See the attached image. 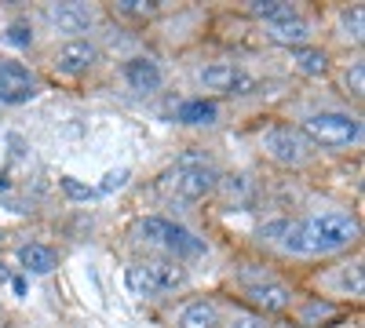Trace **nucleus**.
<instances>
[{
  "label": "nucleus",
  "instance_id": "nucleus-1",
  "mask_svg": "<svg viewBox=\"0 0 365 328\" xmlns=\"http://www.w3.org/2000/svg\"><path fill=\"white\" fill-rule=\"evenodd\" d=\"M282 245L289 252H303V255H329L347 248L358 237V223L347 212H322L303 223H285L282 226Z\"/></svg>",
  "mask_w": 365,
  "mask_h": 328
},
{
  "label": "nucleus",
  "instance_id": "nucleus-2",
  "mask_svg": "<svg viewBox=\"0 0 365 328\" xmlns=\"http://www.w3.org/2000/svg\"><path fill=\"white\" fill-rule=\"evenodd\" d=\"M299 132L311 139V146H332V150H340V146H351L361 135V125L347 113H314L303 121Z\"/></svg>",
  "mask_w": 365,
  "mask_h": 328
},
{
  "label": "nucleus",
  "instance_id": "nucleus-3",
  "mask_svg": "<svg viewBox=\"0 0 365 328\" xmlns=\"http://www.w3.org/2000/svg\"><path fill=\"white\" fill-rule=\"evenodd\" d=\"M168 183H172V194H175V197H182V201H201V197H208L212 190H216L220 175H216V168H212L208 161L187 157V161L175 164V171L168 175Z\"/></svg>",
  "mask_w": 365,
  "mask_h": 328
},
{
  "label": "nucleus",
  "instance_id": "nucleus-4",
  "mask_svg": "<svg viewBox=\"0 0 365 328\" xmlns=\"http://www.w3.org/2000/svg\"><path fill=\"white\" fill-rule=\"evenodd\" d=\"M263 150L278 161V164L296 168V164H303V161L314 154V146H311V139L303 135L299 128H292V125H274V128L263 132Z\"/></svg>",
  "mask_w": 365,
  "mask_h": 328
},
{
  "label": "nucleus",
  "instance_id": "nucleus-5",
  "mask_svg": "<svg viewBox=\"0 0 365 328\" xmlns=\"http://www.w3.org/2000/svg\"><path fill=\"white\" fill-rule=\"evenodd\" d=\"M125 281L135 295H158V292L179 288L187 281V274H182V266H175V263H135V266H128Z\"/></svg>",
  "mask_w": 365,
  "mask_h": 328
},
{
  "label": "nucleus",
  "instance_id": "nucleus-6",
  "mask_svg": "<svg viewBox=\"0 0 365 328\" xmlns=\"http://www.w3.org/2000/svg\"><path fill=\"white\" fill-rule=\"evenodd\" d=\"M143 237L146 241H154V245H165L168 252H175V255H201L205 252V245L197 241V237L190 233V230H182V226H175V223H168V219H143Z\"/></svg>",
  "mask_w": 365,
  "mask_h": 328
},
{
  "label": "nucleus",
  "instance_id": "nucleus-7",
  "mask_svg": "<svg viewBox=\"0 0 365 328\" xmlns=\"http://www.w3.org/2000/svg\"><path fill=\"white\" fill-rule=\"evenodd\" d=\"M37 95V80L26 66L19 63H8V58H0V102H29Z\"/></svg>",
  "mask_w": 365,
  "mask_h": 328
},
{
  "label": "nucleus",
  "instance_id": "nucleus-8",
  "mask_svg": "<svg viewBox=\"0 0 365 328\" xmlns=\"http://www.w3.org/2000/svg\"><path fill=\"white\" fill-rule=\"evenodd\" d=\"M201 84L212 88V92H227V95H249L256 80L245 73V70H237L234 63H216V66H205L201 70Z\"/></svg>",
  "mask_w": 365,
  "mask_h": 328
},
{
  "label": "nucleus",
  "instance_id": "nucleus-9",
  "mask_svg": "<svg viewBox=\"0 0 365 328\" xmlns=\"http://www.w3.org/2000/svg\"><path fill=\"white\" fill-rule=\"evenodd\" d=\"M48 22L58 26V33H88L96 15H91L88 4H77V0H66V4H51L48 8Z\"/></svg>",
  "mask_w": 365,
  "mask_h": 328
},
{
  "label": "nucleus",
  "instance_id": "nucleus-10",
  "mask_svg": "<svg viewBox=\"0 0 365 328\" xmlns=\"http://www.w3.org/2000/svg\"><path fill=\"white\" fill-rule=\"evenodd\" d=\"M99 58V51L91 48L88 41H66L63 48H58V55H55V70L58 73H66V77H77V73H84L91 63Z\"/></svg>",
  "mask_w": 365,
  "mask_h": 328
},
{
  "label": "nucleus",
  "instance_id": "nucleus-11",
  "mask_svg": "<svg viewBox=\"0 0 365 328\" xmlns=\"http://www.w3.org/2000/svg\"><path fill=\"white\" fill-rule=\"evenodd\" d=\"M249 300L263 310V314H282L292 303V292L278 281H263V285H249Z\"/></svg>",
  "mask_w": 365,
  "mask_h": 328
},
{
  "label": "nucleus",
  "instance_id": "nucleus-12",
  "mask_svg": "<svg viewBox=\"0 0 365 328\" xmlns=\"http://www.w3.org/2000/svg\"><path fill=\"white\" fill-rule=\"evenodd\" d=\"M267 37L274 44H285V48H303V44H307V37H311V26L303 22V18H285V22H274L267 29Z\"/></svg>",
  "mask_w": 365,
  "mask_h": 328
},
{
  "label": "nucleus",
  "instance_id": "nucleus-13",
  "mask_svg": "<svg viewBox=\"0 0 365 328\" xmlns=\"http://www.w3.org/2000/svg\"><path fill=\"white\" fill-rule=\"evenodd\" d=\"M125 77L135 92H158L161 88V70H158V63H150V58H132L125 66Z\"/></svg>",
  "mask_w": 365,
  "mask_h": 328
},
{
  "label": "nucleus",
  "instance_id": "nucleus-14",
  "mask_svg": "<svg viewBox=\"0 0 365 328\" xmlns=\"http://www.w3.org/2000/svg\"><path fill=\"white\" fill-rule=\"evenodd\" d=\"M19 259L29 274H51L55 266H58V255L48 248V245H22L19 248Z\"/></svg>",
  "mask_w": 365,
  "mask_h": 328
},
{
  "label": "nucleus",
  "instance_id": "nucleus-15",
  "mask_svg": "<svg viewBox=\"0 0 365 328\" xmlns=\"http://www.w3.org/2000/svg\"><path fill=\"white\" fill-rule=\"evenodd\" d=\"M216 324H220V314L205 300L182 307V314H179V328H216Z\"/></svg>",
  "mask_w": 365,
  "mask_h": 328
},
{
  "label": "nucleus",
  "instance_id": "nucleus-16",
  "mask_svg": "<svg viewBox=\"0 0 365 328\" xmlns=\"http://www.w3.org/2000/svg\"><path fill=\"white\" fill-rule=\"evenodd\" d=\"M216 117H220L216 102H205V99H190L175 110V121H182V125H212Z\"/></svg>",
  "mask_w": 365,
  "mask_h": 328
},
{
  "label": "nucleus",
  "instance_id": "nucleus-17",
  "mask_svg": "<svg viewBox=\"0 0 365 328\" xmlns=\"http://www.w3.org/2000/svg\"><path fill=\"white\" fill-rule=\"evenodd\" d=\"M249 11H252L256 18H267L270 26H274V22H285V18H296L292 4H285V0H252Z\"/></svg>",
  "mask_w": 365,
  "mask_h": 328
},
{
  "label": "nucleus",
  "instance_id": "nucleus-18",
  "mask_svg": "<svg viewBox=\"0 0 365 328\" xmlns=\"http://www.w3.org/2000/svg\"><path fill=\"white\" fill-rule=\"evenodd\" d=\"M292 63H296L303 73L318 77V73H325V70H329V55H325V51H318V48H292Z\"/></svg>",
  "mask_w": 365,
  "mask_h": 328
},
{
  "label": "nucleus",
  "instance_id": "nucleus-19",
  "mask_svg": "<svg viewBox=\"0 0 365 328\" xmlns=\"http://www.w3.org/2000/svg\"><path fill=\"white\" fill-rule=\"evenodd\" d=\"M117 11L128 15V18H146V15L158 11V4L154 0H117Z\"/></svg>",
  "mask_w": 365,
  "mask_h": 328
},
{
  "label": "nucleus",
  "instance_id": "nucleus-20",
  "mask_svg": "<svg viewBox=\"0 0 365 328\" xmlns=\"http://www.w3.org/2000/svg\"><path fill=\"white\" fill-rule=\"evenodd\" d=\"M4 37H8V44H15V48H29V44H34V29H29L26 22H11Z\"/></svg>",
  "mask_w": 365,
  "mask_h": 328
},
{
  "label": "nucleus",
  "instance_id": "nucleus-21",
  "mask_svg": "<svg viewBox=\"0 0 365 328\" xmlns=\"http://www.w3.org/2000/svg\"><path fill=\"white\" fill-rule=\"evenodd\" d=\"M63 190H66L73 201H88V197H96V190H91V186H81L77 179H63Z\"/></svg>",
  "mask_w": 365,
  "mask_h": 328
},
{
  "label": "nucleus",
  "instance_id": "nucleus-22",
  "mask_svg": "<svg viewBox=\"0 0 365 328\" xmlns=\"http://www.w3.org/2000/svg\"><path fill=\"white\" fill-rule=\"evenodd\" d=\"M347 88H351L354 95H365V66H361V63L347 73Z\"/></svg>",
  "mask_w": 365,
  "mask_h": 328
},
{
  "label": "nucleus",
  "instance_id": "nucleus-23",
  "mask_svg": "<svg viewBox=\"0 0 365 328\" xmlns=\"http://www.w3.org/2000/svg\"><path fill=\"white\" fill-rule=\"evenodd\" d=\"M344 22H347V29H351V37L361 44V37H365V33H361V8L347 11V15H344Z\"/></svg>",
  "mask_w": 365,
  "mask_h": 328
},
{
  "label": "nucleus",
  "instance_id": "nucleus-24",
  "mask_svg": "<svg viewBox=\"0 0 365 328\" xmlns=\"http://www.w3.org/2000/svg\"><path fill=\"white\" fill-rule=\"evenodd\" d=\"M125 183H128V171H110L106 183H103V194H110V190H117V186H125Z\"/></svg>",
  "mask_w": 365,
  "mask_h": 328
},
{
  "label": "nucleus",
  "instance_id": "nucleus-25",
  "mask_svg": "<svg viewBox=\"0 0 365 328\" xmlns=\"http://www.w3.org/2000/svg\"><path fill=\"white\" fill-rule=\"evenodd\" d=\"M227 328H267V324H263L259 317H249V314H241V317H234V321H230Z\"/></svg>",
  "mask_w": 365,
  "mask_h": 328
},
{
  "label": "nucleus",
  "instance_id": "nucleus-26",
  "mask_svg": "<svg viewBox=\"0 0 365 328\" xmlns=\"http://www.w3.org/2000/svg\"><path fill=\"white\" fill-rule=\"evenodd\" d=\"M344 285H347V288H354V295H358V292H361V274H358V270H354V274L347 270V274H344Z\"/></svg>",
  "mask_w": 365,
  "mask_h": 328
},
{
  "label": "nucleus",
  "instance_id": "nucleus-27",
  "mask_svg": "<svg viewBox=\"0 0 365 328\" xmlns=\"http://www.w3.org/2000/svg\"><path fill=\"white\" fill-rule=\"evenodd\" d=\"M0 245H4V233H0Z\"/></svg>",
  "mask_w": 365,
  "mask_h": 328
}]
</instances>
